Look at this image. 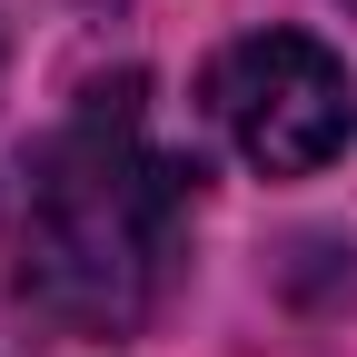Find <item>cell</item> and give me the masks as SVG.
Segmentation results:
<instances>
[{
    "label": "cell",
    "instance_id": "6da1fadb",
    "mask_svg": "<svg viewBox=\"0 0 357 357\" xmlns=\"http://www.w3.org/2000/svg\"><path fill=\"white\" fill-rule=\"evenodd\" d=\"M178 229H189V169L159 149L139 109V79L89 89V100L40 139L20 178V288L70 337H139L178 278Z\"/></svg>",
    "mask_w": 357,
    "mask_h": 357
},
{
    "label": "cell",
    "instance_id": "7a4b0ae2",
    "mask_svg": "<svg viewBox=\"0 0 357 357\" xmlns=\"http://www.w3.org/2000/svg\"><path fill=\"white\" fill-rule=\"evenodd\" d=\"M208 119L229 129V149L268 178H307L347 149L357 129V89L347 60L307 30H248L208 60Z\"/></svg>",
    "mask_w": 357,
    "mask_h": 357
},
{
    "label": "cell",
    "instance_id": "3957f363",
    "mask_svg": "<svg viewBox=\"0 0 357 357\" xmlns=\"http://www.w3.org/2000/svg\"><path fill=\"white\" fill-rule=\"evenodd\" d=\"M347 10H357V0H347Z\"/></svg>",
    "mask_w": 357,
    "mask_h": 357
}]
</instances>
